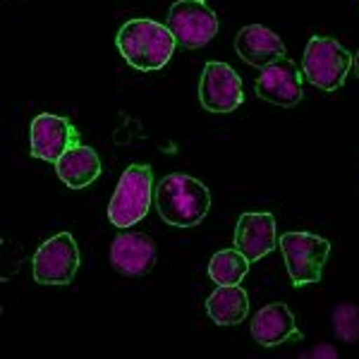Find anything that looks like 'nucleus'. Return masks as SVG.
<instances>
[{"label":"nucleus","instance_id":"2eb2a0df","mask_svg":"<svg viewBox=\"0 0 359 359\" xmlns=\"http://www.w3.org/2000/svg\"><path fill=\"white\" fill-rule=\"evenodd\" d=\"M55 172L69 189H84L101 175V158L91 147L77 144L55 161Z\"/></svg>","mask_w":359,"mask_h":359},{"label":"nucleus","instance_id":"7ed1b4c3","mask_svg":"<svg viewBox=\"0 0 359 359\" xmlns=\"http://www.w3.org/2000/svg\"><path fill=\"white\" fill-rule=\"evenodd\" d=\"M154 199V172L149 165H130L120 177L108 204V218L115 228L127 230L149 213Z\"/></svg>","mask_w":359,"mask_h":359},{"label":"nucleus","instance_id":"dca6fc26","mask_svg":"<svg viewBox=\"0 0 359 359\" xmlns=\"http://www.w3.org/2000/svg\"><path fill=\"white\" fill-rule=\"evenodd\" d=\"M206 314L216 326H237L249 314V297L240 285H218L206 297Z\"/></svg>","mask_w":359,"mask_h":359},{"label":"nucleus","instance_id":"f3484780","mask_svg":"<svg viewBox=\"0 0 359 359\" xmlns=\"http://www.w3.org/2000/svg\"><path fill=\"white\" fill-rule=\"evenodd\" d=\"M249 259L240 249H221L208 262V278L216 285H240L249 271Z\"/></svg>","mask_w":359,"mask_h":359},{"label":"nucleus","instance_id":"f8f14e48","mask_svg":"<svg viewBox=\"0 0 359 359\" xmlns=\"http://www.w3.org/2000/svg\"><path fill=\"white\" fill-rule=\"evenodd\" d=\"M278 245L276 218L266 211L242 213L235 225V249H240L249 262H259Z\"/></svg>","mask_w":359,"mask_h":359},{"label":"nucleus","instance_id":"423d86ee","mask_svg":"<svg viewBox=\"0 0 359 359\" xmlns=\"http://www.w3.org/2000/svg\"><path fill=\"white\" fill-rule=\"evenodd\" d=\"M165 25L175 41L189 50L204 48L218 34V17L206 0H175Z\"/></svg>","mask_w":359,"mask_h":359},{"label":"nucleus","instance_id":"9b49d317","mask_svg":"<svg viewBox=\"0 0 359 359\" xmlns=\"http://www.w3.org/2000/svg\"><path fill=\"white\" fill-rule=\"evenodd\" d=\"M111 266L130 278L151 273L156 266V242L144 233H120L111 245Z\"/></svg>","mask_w":359,"mask_h":359},{"label":"nucleus","instance_id":"6e6552de","mask_svg":"<svg viewBox=\"0 0 359 359\" xmlns=\"http://www.w3.org/2000/svg\"><path fill=\"white\" fill-rule=\"evenodd\" d=\"M199 101L208 113H233L245 101L242 79L228 62H206L199 82Z\"/></svg>","mask_w":359,"mask_h":359},{"label":"nucleus","instance_id":"39448f33","mask_svg":"<svg viewBox=\"0 0 359 359\" xmlns=\"http://www.w3.org/2000/svg\"><path fill=\"white\" fill-rule=\"evenodd\" d=\"M352 69V53L335 39L311 36L304 48V77L321 91H338Z\"/></svg>","mask_w":359,"mask_h":359},{"label":"nucleus","instance_id":"1a4fd4ad","mask_svg":"<svg viewBox=\"0 0 359 359\" xmlns=\"http://www.w3.org/2000/svg\"><path fill=\"white\" fill-rule=\"evenodd\" d=\"M29 142H32V154L36 158L55 163L67 149L77 147L79 135L62 115L39 113L29 125Z\"/></svg>","mask_w":359,"mask_h":359},{"label":"nucleus","instance_id":"a211bd4d","mask_svg":"<svg viewBox=\"0 0 359 359\" xmlns=\"http://www.w3.org/2000/svg\"><path fill=\"white\" fill-rule=\"evenodd\" d=\"M333 331L343 343H359V304L343 302L335 306Z\"/></svg>","mask_w":359,"mask_h":359},{"label":"nucleus","instance_id":"ddd939ff","mask_svg":"<svg viewBox=\"0 0 359 359\" xmlns=\"http://www.w3.org/2000/svg\"><path fill=\"white\" fill-rule=\"evenodd\" d=\"M252 338L264 347L285 345L287 340H302V333L294 326L290 306L283 302L266 304L252 318Z\"/></svg>","mask_w":359,"mask_h":359},{"label":"nucleus","instance_id":"9d476101","mask_svg":"<svg viewBox=\"0 0 359 359\" xmlns=\"http://www.w3.org/2000/svg\"><path fill=\"white\" fill-rule=\"evenodd\" d=\"M257 96L264 101L273 103V106L292 108L302 101V74L290 57H280V60L271 62L262 69V77L257 79Z\"/></svg>","mask_w":359,"mask_h":359},{"label":"nucleus","instance_id":"f03ea898","mask_svg":"<svg viewBox=\"0 0 359 359\" xmlns=\"http://www.w3.org/2000/svg\"><path fill=\"white\" fill-rule=\"evenodd\" d=\"M156 208L172 228H194L211 208V192L201 180L187 172H172L163 177L156 189Z\"/></svg>","mask_w":359,"mask_h":359},{"label":"nucleus","instance_id":"20e7f679","mask_svg":"<svg viewBox=\"0 0 359 359\" xmlns=\"http://www.w3.org/2000/svg\"><path fill=\"white\" fill-rule=\"evenodd\" d=\"M278 247L285 257L287 276L294 287L321 280L323 266L331 254V242L326 237L292 230V233H283L278 237Z\"/></svg>","mask_w":359,"mask_h":359},{"label":"nucleus","instance_id":"f257e3e1","mask_svg":"<svg viewBox=\"0 0 359 359\" xmlns=\"http://www.w3.org/2000/svg\"><path fill=\"white\" fill-rule=\"evenodd\" d=\"M115 43H118V50L127 60V65H132L139 72H156V69L165 67L177 46L168 25H161L149 17L125 22Z\"/></svg>","mask_w":359,"mask_h":359},{"label":"nucleus","instance_id":"6ab92c4d","mask_svg":"<svg viewBox=\"0 0 359 359\" xmlns=\"http://www.w3.org/2000/svg\"><path fill=\"white\" fill-rule=\"evenodd\" d=\"M306 357H326V359H335L338 357V350H335L333 345H328V343H318L314 350L311 352H306Z\"/></svg>","mask_w":359,"mask_h":359},{"label":"nucleus","instance_id":"0eeeda50","mask_svg":"<svg viewBox=\"0 0 359 359\" xmlns=\"http://www.w3.org/2000/svg\"><path fill=\"white\" fill-rule=\"evenodd\" d=\"M79 269V249L69 233H57L34 252L32 273L41 285H69Z\"/></svg>","mask_w":359,"mask_h":359},{"label":"nucleus","instance_id":"4468645a","mask_svg":"<svg viewBox=\"0 0 359 359\" xmlns=\"http://www.w3.org/2000/svg\"><path fill=\"white\" fill-rule=\"evenodd\" d=\"M235 50L247 65L262 69L271 65V62L285 57L287 53L283 39L264 25H249L242 29L235 39Z\"/></svg>","mask_w":359,"mask_h":359},{"label":"nucleus","instance_id":"aec40b11","mask_svg":"<svg viewBox=\"0 0 359 359\" xmlns=\"http://www.w3.org/2000/svg\"><path fill=\"white\" fill-rule=\"evenodd\" d=\"M352 69H355V72H357V77H359V50H357L355 55H352Z\"/></svg>","mask_w":359,"mask_h":359}]
</instances>
